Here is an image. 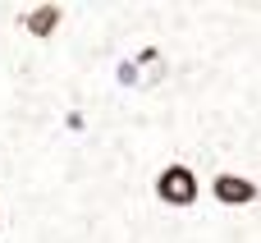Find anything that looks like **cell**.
<instances>
[{"label":"cell","mask_w":261,"mask_h":243,"mask_svg":"<svg viewBox=\"0 0 261 243\" xmlns=\"http://www.w3.org/2000/svg\"><path fill=\"white\" fill-rule=\"evenodd\" d=\"M197 193H202V188H197V175H193L188 165H179V161L156 175V198H161L165 207H193Z\"/></svg>","instance_id":"1"},{"label":"cell","mask_w":261,"mask_h":243,"mask_svg":"<svg viewBox=\"0 0 261 243\" xmlns=\"http://www.w3.org/2000/svg\"><path fill=\"white\" fill-rule=\"evenodd\" d=\"M60 18H64V9H60V5H37V9L28 14V32L46 41V37H50V32L60 28Z\"/></svg>","instance_id":"3"},{"label":"cell","mask_w":261,"mask_h":243,"mask_svg":"<svg viewBox=\"0 0 261 243\" xmlns=\"http://www.w3.org/2000/svg\"><path fill=\"white\" fill-rule=\"evenodd\" d=\"M211 193H216L220 207H248V202H257V184L243 179V175H216Z\"/></svg>","instance_id":"2"}]
</instances>
